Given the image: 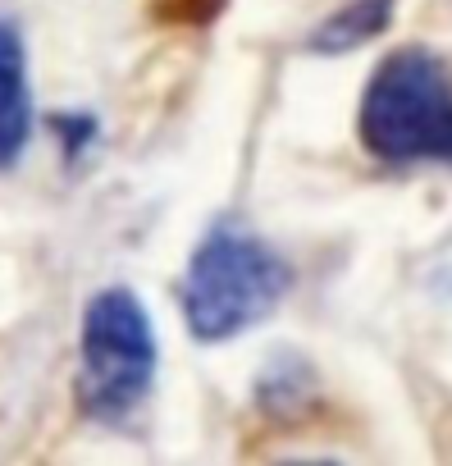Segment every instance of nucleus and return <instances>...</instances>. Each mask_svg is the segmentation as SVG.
I'll return each mask as SVG.
<instances>
[{"label": "nucleus", "mask_w": 452, "mask_h": 466, "mask_svg": "<svg viewBox=\"0 0 452 466\" xmlns=\"http://www.w3.org/2000/svg\"><path fill=\"white\" fill-rule=\"evenodd\" d=\"M361 137L388 165H452V78L425 51L388 56L361 101Z\"/></svg>", "instance_id": "nucleus-1"}, {"label": "nucleus", "mask_w": 452, "mask_h": 466, "mask_svg": "<svg viewBox=\"0 0 452 466\" xmlns=\"http://www.w3.org/2000/svg\"><path fill=\"white\" fill-rule=\"evenodd\" d=\"M156 375V329L142 302L124 289L92 298L83 316V370H78V402L96 420L128 416Z\"/></svg>", "instance_id": "nucleus-3"}, {"label": "nucleus", "mask_w": 452, "mask_h": 466, "mask_svg": "<svg viewBox=\"0 0 452 466\" xmlns=\"http://www.w3.org/2000/svg\"><path fill=\"white\" fill-rule=\"evenodd\" d=\"M288 289V266L252 233L215 228L196 248L183 279V316L196 339L219 343L252 329Z\"/></svg>", "instance_id": "nucleus-2"}, {"label": "nucleus", "mask_w": 452, "mask_h": 466, "mask_svg": "<svg viewBox=\"0 0 452 466\" xmlns=\"http://www.w3.org/2000/svg\"><path fill=\"white\" fill-rule=\"evenodd\" d=\"M28 137H33V101H28L24 42L10 24H0V169L19 165Z\"/></svg>", "instance_id": "nucleus-4"}, {"label": "nucleus", "mask_w": 452, "mask_h": 466, "mask_svg": "<svg viewBox=\"0 0 452 466\" xmlns=\"http://www.w3.org/2000/svg\"><path fill=\"white\" fill-rule=\"evenodd\" d=\"M388 15H393V0H352L347 10H338V15L311 37V46H316V51H352V46H361L366 37H375V33L388 24Z\"/></svg>", "instance_id": "nucleus-5"}]
</instances>
